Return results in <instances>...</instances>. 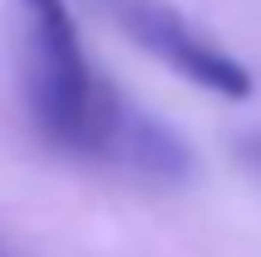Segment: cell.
I'll use <instances>...</instances> for the list:
<instances>
[{
  "label": "cell",
  "instance_id": "cell-1",
  "mask_svg": "<svg viewBox=\"0 0 261 257\" xmlns=\"http://www.w3.org/2000/svg\"><path fill=\"white\" fill-rule=\"evenodd\" d=\"M14 5H18L23 101L37 133L69 156H87L138 179L179 184L193 170L188 147L92 69L69 0H14Z\"/></svg>",
  "mask_w": 261,
  "mask_h": 257
},
{
  "label": "cell",
  "instance_id": "cell-3",
  "mask_svg": "<svg viewBox=\"0 0 261 257\" xmlns=\"http://www.w3.org/2000/svg\"><path fill=\"white\" fill-rule=\"evenodd\" d=\"M243 161H248V166H252V170L261 175V133H252V138H243Z\"/></svg>",
  "mask_w": 261,
  "mask_h": 257
},
{
  "label": "cell",
  "instance_id": "cell-2",
  "mask_svg": "<svg viewBox=\"0 0 261 257\" xmlns=\"http://www.w3.org/2000/svg\"><path fill=\"white\" fill-rule=\"evenodd\" d=\"M106 23H115L138 51L156 55L161 64H170L179 78L225 97V101H243L252 97V74L248 64H239L229 51H220L216 41H206L174 5L165 0H87Z\"/></svg>",
  "mask_w": 261,
  "mask_h": 257
}]
</instances>
